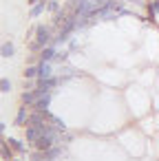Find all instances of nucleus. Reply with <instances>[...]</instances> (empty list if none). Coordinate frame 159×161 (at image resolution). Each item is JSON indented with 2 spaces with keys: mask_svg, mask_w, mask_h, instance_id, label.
<instances>
[{
  "mask_svg": "<svg viewBox=\"0 0 159 161\" xmlns=\"http://www.w3.org/2000/svg\"><path fill=\"white\" fill-rule=\"evenodd\" d=\"M38 75L42 77V80H44V77H49V75H51V66L47 64V60L42 62V66H40V71H38Z\"/></svg>",
  "mask_w": 159,
  "mask_h": 161,
  "instance_id": "nucleus-1",
  "label": "nucleus"
},
{
  "mask_svg": "<svg viewBox=\"0 0 159 161\" xmlns=\"http://www.w3.org/2000/svg\"><path fill=\"white\" fill-rule=\"evenodd\" d=\"M11 55H13V47H11V44H4L2 47V58H11Z\"/></svg>",
  "mask_w": 159,
  "mask_h": 161,
  "instance_id": "nucleus-2",
  "label": "nucleus"
},
{
  "mask_svg": "<svg viewBox=\"0 0 159 161\" xmlns=\"http://www.w3.org/2000/svg\"><path fill=\"white\" fill-rule=\"evenodd\" d=\"M36 104H38V108H47V106H49V95H42Z\"/></svg>",
  "mask_w": 159,
  "mask_h": 161,
  "instance_id": "nucleus-3",
  "label": "nucleus"
},
{
  "mask_svg": "<svg viewBox=\"0 0 159 161\" xmlns=\"http://www.w3.org/2000/svg\"><path fill=\"white\" fill-rule=\"evenodd\" d=\"M11 91V84H9V80H2V93H9Z\"/></svg>",
  "mask_w": 159,
  "mask_h": 161,
  "instance_id": "nucleus-4",
  "label": "nucleus"
},
{
  "mask_svg": "<svg viewBox=\"0 0 159 161\" xmlns=\"http://www.w3.org/2000/svg\"><path fill=\"white\" fill-rule=\"evenodd\" d=\"M25 117H27V110L22 108L20 113H18V124H22V121H25Z\"/></svg>",
  "mask_w": 159,
  "mask_h": 161,
  "instance_id": "nucleus-5",
  "label": "nucleus"
},
{
  "mask_svg": "<svg viewBox=\"0 0 159 161\" xmlns=\"http://www.w3.org/2000/svg\"><path fill=\"white\" fill-rule=\"evenodd\" d=\"M25 75H27V77H36V75H38V69H29V71H25Z\"/></svg>",
  "mask_w": 159,
  "mask_h": 161,
  "instance_id": "nucleus-6",
  "label": "nucleus"
},
{
  "mask_svg": "<svg viewBox=\"0 0 159 161\" xmlns=\"http://www.w3.org/2000/svg\"><path fill=\"white\" fill-rule=\"evenodd\" d=\"M53 58V51H51V49H47V51H44V60H51Z\"/></svg>",
  "mask_w": 159,
  "mask_h": 161,
  "instance_id": "nucleus-7",
  "label": "nucleus"
}]
</instances>
